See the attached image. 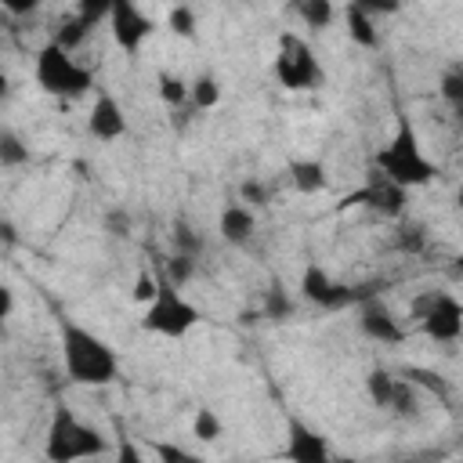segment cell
Returning a JSON list of instances; mask_svg holds the SVG:
<instances>
[{
	"mask_svg": "<svg viewBox=\"0 0 463 463\" xmlns=\"http://www.w3.org/2000/svg\"><path fill=\"white\" fill-rule=\"evenodd\" d=\"M112 456H116L119 463H141V452H137L134 445H119V449H116Z\"/></svg>",
	"mask_w": 463,
	"mask_h": 463,
	"instance_id": "f35d334b",
	"label": "cell"
},
{
	"mask_svg": "<svg viewBox=\"0 0 463 463\" xmlns=\"http://www.w3.org/2000/svg\"><path fill=\"white\" fill-rule=\"evenodd\" d=\"M289 181H293L297 192L315 195V192L326 188L329 174H326V163H322V159H293V163H289Z\"/></svg>",
	"mask_w": 463,
	"mask_h": 463,
	"instance_id": "5bb4252c",
	"label": "cell"
},
{
	"mask_svg": "<svg viewBox=\"0 0 463 463\" xmlns=\"http://www.w3.org/2000/svg\"><path fill=\"white\" fill-rule=\"evenodd\" d=\"M47 459L54 463H69V459H87V456H105L112 452L109 441L90 427L83 423L69 405H54L51 412V423H47V445H43Z\"/></svg>",
	"mask_w": 463,
	"mask_h": 463,
	"instance_id": "3957f363",
	"label": "cell"
},
{
	"mask_svg": "<svg viewBox=\"0 0 463 463\" xmlns=\"http://www.w3.org/2000/svg\"><path fill=\"white\" fill-rule=\"evenodd\" d=\"M29 163V145L11 134V130H0V166H25Z\"/></svg>",
	"mask_w": 463,
	"mask_h": 463,
	"instance_id": "7402d4cb",
	"label": "cell"
},
{
	"mask_svg": "<svg viewBox=\"0 0 463 463\" xmlns=\"http://www.w3.org/2000/svg\"><path fill=\"white\" fill-rule=\"evenodd\" d=\"M376 170L402 184V188H420V184H430L438 177V166L423 156L420 141H416V130L409 119H398L394 127V137L387 141V148L376 152Z\"/></svg>",
	"mask_w": 463,
	"mask_h": 463,
	"instance_id": "7a4b0ae2",
	"label": "cell"
},
{
	"mask_svg": "<svg viewBox=\"0 0 463 463\" xmlns=\"http://www.w3.org/2000/svg\"><path fill=\"white\" fill-rule=\"evenodd\" d=\"M109 4H112V0H76V18L94 29L98 22L109 18Z\"/></svg>",
	"mask_w": 463,
	"mask_h": 463,
	"instance_id": "f546056e",
	"label": "cell"
},
{
	"mask_svg": "<svg viewBox=\"0 0 463 463\" xmlns=\"http://www.w3.org/2000/svg\"><path fill=\"white\" fill-rule=\"evenodd\" d=\"M166 25L181 36V40H192L195 36V11L188 4H174L170 14H166Z\"/></svg>",
	"mask_w": 463,
	"mask_h": 463,
	"instance_id": "d4e9b609",
	"label": "cell"
},
{
	"mask_svg": "<svg viewBox=\"0 0 463 463\" xmlns=\"http://www.w3.org/2000/svg\"><path fill=\"white\" fill-rule=\"evenodd\" d=\"M412 387H423V391H430V394H438V398H449L452 394V387H449V380L441 376V373H434V369H420V365H405V373H402Z\"/></svg>",
	"mask_w": 463,
	"mask_h": 463,
	"instance_id": "e0dca14e",
	"label": "cell"
},
{
	"mask_svg": "<svg viewBox=\"0 0 463 463\" xmlns=\"http://www.w3.org/2000/svg\"><path fill=\"white\" fill-rule=\"evenodd\" d=\"M297 14L307 29H326L333 22V0H297Z\"/></svg>",
	"mask_w": 463,
	"mask_h": 463,
	"instance_id": "ffe728a7",
	"label": "cell"
},
{
	"mask_svg": "<svg viewBox=\"0 0 463 463\" xmlns=\"http://www.w3.org/2000/svg\"><path fill=\"white\" fill-rule=\"evenodd\" d=\"M174 242H177V253H188V257H195L199 250V235H192L188 224H174Z\"/></svg>",
	"mask_w": 463,
	"mask_h": 463,
	"instance_id": "e575fe53",
	"label": "cell"
},
{
	"mask_svg": "<svg viewBox=\"0 0 463 463\" xmlns=\"http://www.w3.org/2000/svg\"><path fill=\"white\" fill-rule=\"evenodd\" d=\"M275 80L286 87V90H311L322 83V65L315 61L311 47L293 36V33H282L279 36V54H275Z\"/></svg>",
	"mask_w": 463,
	"mask_h": 463,
	"instance_id": "8992f818",
	"label": "cell"
},
{
	"mask_svg": "<svg viewBox=\"0 0 463 463\" xmlns=\"http://www.w3.org/2000/svg\"><path fill=\"white\" fill-rule=\"evenodd\" d=\"M188 98H192L199 109H213V105L221 101V87H217L213 76H199V80L188 87Z\"/></svg>",
	"mask_w": 463,
	"mask_h": 463,
	"instance_id": "484cf974",
	"label": "cell"
},
{
	"mask_svg": "<svg viewBox=\"0 0 463 463\" xmlns=\"http://www.w3.org/2000/svg\"><path fill=\"white\" fill-rule=\"evenodd\" d=\"M87 33H90V25H83V22L72 14L69 22H61V25H58V33H54V43H58V47H65V51H76V47L87 40Z\"/></svg>",
	"mask_w": 463,
	"mask_h": 463,
	"instance_id": "cb8c5ba5",
	"label": "cell"
},
{
	"mask_svg": "<svg viewBox=\"0 0 463 463\" xmlns=\"http://www.w3.org/2000/svg\"><path fill=\"white\" fill-rule=\"evenodd\" d=\"M7 90H11V87H7V76L0 72V98H7Z\"/></svg>",
	"mask_w": 463,
	"mask_h": 463,
	"instance_id": "60d3db41",
	"label": "cell"
},
{
	"mask_svg": "<svg viewBox=\"0 0 463 463\" xmlns=\"http://www.w3.org/2000/svg\"><path fill=\"white\" fill-rule=\"evenodd\" d=\"M11 311H14V293L0 282V322H4V318H11Z\"/></svg>",
	"mask_w": 463,
	"mask_h": 463,
	"instance_id": "74e56055",
	"label": "cell"
},
{
	"mask_svg": "<svg viewBox=\"0 0 463 463\" xmlns=\"http://www.w3.org/2000/svg\"><path fill=\"white\" fill-rule=\"evenodd\" d=\"M358 11H365V14H398V7H402V0H351Z\"/></svg>",
	"mask_w": 463,
	"mask_h": 463,
	"instance_id": "836d02e7",
	"label": "cell"
},
{
	"mask_svg": "<svg viewBox=\"0 0 463 463\" xmlns=\"http://www.w3.org/2000/svg\"><path fill=\"white\" fill-rule=\"evenodd\" d=\"M43 0H0V7L4 11H11V14H29V11H36Z\"/></svg>",
	"mask_w": 463,
	"mask_h": 463,
	"instance_id": "8d00e7d4",
	"label": "cell"
},
{
	"mask_svg": "<svg viewBox=\"0 0 463 463\" xmlns=\"http://www.w3.org/2000/svg\"><path fill=\"white\" fill-rule=\"evenodd\" d=\"M253 228H257V221H253V210L250 206H239V203H228L224 210H221V217H217V232H221V239L224 242H246L250 235H253Z\"/></svg>",
	"mask_w": 463,
	"mask_h": 463,
	"instance_id": "4fadbf2b",
	"label": "cell"
},
{
	"mask_svg": "<svg viewBox=\"0 0 463 463\" xmlns=\"http://www.w3.org/2000/svg\"><path fill=\"white\" fill-rule=\"evenodd\" d=\"M36 83L54 98H83L94 87V76H90V69L72 61V51H65L51 40L36 54Z\"/></svg>",
	"mask_w": 463,
	"mask_h": 463,
	"instance_id": "5b68a950",
	"label": "cell"
},
{
	"mask_svg": "<svg viewBox=\"0 0 463 463\" xmlns=\"http://www.w3.org/2000/svg\"><path fill=\"white\" fill-rule=\"evenodd\" d=\"M391 412L398 416H416L420 412V398H416V387L409 380H398L394 376V387H391V402H387Z\"/></svg>",
	"mask_w": 463,
	"mask_h": 463,
	"instance_id": "d6986e66",
	"label": "cell"
},
{
	"mask_svg": "<svg viewBox=\"0 0 463 463\" xmlns=\"http://www.w3.org/2000/svg\"><path fill=\"white\" fill-rule=\"evenodd\" d=\"M159 98L166 105H184L188 101V83L181 76H170V72H159Z\"/></svg>",
	"mask_w": 463,
	"mask_h": 463,
	"instance_id": "83f0119b",
	"label": "cell"
},
{
	"mask_svg": "<svg viewBox=\"0 0 463 463\" xmlns=\"http://www.w3.org/2000/svg\"><path fill=\"white\" fill-rule=\"evenodd\" d=\"M412 315L420 318L423 333L438 344H452L459 340L463 333V307L452 293H427V297H416L412 304Z\"/></svg>",
	"mask_w": 463,
	"mask_h": 463,
	"instance_id": "52a82bcc",
	"label": "cell"
},
{
	"mask_svg": "<svg viewBox=\"0 0 463 463\" xmlns=\"http://www.w3.org/2000/svg\"><path fill=\"white\" fill-rule=\"evenodd\" d=\"M109 29H112V40H116L119 51L137 54L141 43L156 33V22L134 0H112L109 4Z\"/></svg>",
	"mask_w": 463,
	"mask_h": 463,
	"instance_id": "ba28073f",
	"label": "cell"
},
{
	"mask_svg": "<svg viewBox=\"0 0 463 463\" xmlns=\"http://www.w3.org/2000/svg\"><path fill=\"white\" fill-rule=\"evenodd\" d=\"M239 195L250 203V206H268V184H260L257 177H246L239 184Z\"/></svg>",
	"mask_w": 463,
	"mask_h": 463,
	"instance_id": "1f68e13d",
	"label": "cell"
},
{
	"mask_svg": "<svg viewBox=\"0 0 463 463\" xmlns=\"http://www.w3.org/2000/svg\"><path fill=\"white\" fill-rule=\"evenodd\" d=\"M405 192H409V188H402V184L387 181L380 170H373V177H369L358 192H351L340 206H369V210H376V213L398 221V217H405V203H409Z\"/></svg>",
	"mask_w": 463,
	"mask_h": 463,
	"instance_id": "9c48e42d",
	"label": "cell"
},
{
	"mask_svg": "<svg viewBox=\"0 0 463 463\" xmlns=\"http://www.w3.org/2000/svg\"><path fill=\"white\" fill-rule=\"evenodd\" d=\"M347 36H351V40H354L358 47H365V51L380 47L376 18H373V14H365V11H358L354 4H347Z\"/></svg>",
	"mask_w": 463,
	"mask_h": 463,
	"instance_id": "9a60e30c",
	"label": "cell"
},
{
	"mask_svg": "<svg viewBox=\"0 0 463 463\" xmlns=\"http://www.w3.org/2000/svg\"><path fill=\"white\" fill-rule=\"evenodd\" d=\"M391 387H394V376H391L387 369H373V373L365 376V391H369L373 405H380V409H387V402H391Z\"/></svg>",
	"mask_w": 463,
	"mask_h": 463,
	"instance_id": "603a6c76",
	"label": "cell"
},
{
	"mask_svg": "<svg viewBox=\"0 0 463 463\" xmlns=\"http://www.w3.org/2000/svg\"><path fill=\"white\" fill-rule=\"evenodd\" d=\"M192 434H195L199 441H217V438H221V420H217V412L203 405V409L192 416Z\"/></svg>",
	"mask_w": 463,
	"mask_h": 463,
	"instance_id": "4316f807",
	"label": "cell"
},
{
	"mask_svg": "<svg viewBox=\"0 0 463 463\" xmlns=\"http://www.w3.org/2000/svg\"><path fill=\"white\" fill-rule=\"evenodd\" d=\"M438 90H441V98H445L452 109H463V72H459V69H449V72L441 76Z\"/></svg>",
	"mask_w": 463,
	"mask_h": 463,
	"instance_id": "f1b7e54d",
	"label": "cell"
},
{
	"mask_svg": "<svg viewBox=\"0 0 463 463\" xmlns=\"http://www.w3.org/2000/svg\"><path fill=\"white\" fill-rule=\"evenodd\" d=\"M87 130H90V137H98V141H116V137H123V134H127L123 105H119L112 94L101 90V94L94 98L90 112H87Z\"/></svg>",
	"mask_w": 463,
	"mask_h": 463,
	"instance_id": "8fae6325",
	"label": "cell"
},
{
	"mask_svg": "<svg viewBox=\"0 0 463 463\" xmlns=\"http://www.w3.org/2000/svg\"><path fill=\"white\" fill-rule=\"evenodd\" d=\"M195 322H199L195 304H188L166 275H156V297L145 304L141 329L159 333V336H174V340H177V336L192 333V329H195Z\"/></svg>",
	"mask_w": 463,
	"mask_h": 463,
	"instance_id": "277c9868",
	"label": "cell"
},
{
	"mask_svg": "<svg viewBox=\"0 0 463 463\" xmlns=\"http://www.w3.org/2000/svg\"><path fill=\"white\" fill-rule=\"evenodd\" d=\"M358 326H362V333H365L369 340H376V344H402V340H405L402 322L394 318V311H391L376 293H369V297L358 300Z\"/></svg>",
	"mask_w": 463,
	"mask_h": 463,
	"instance_id": "30bf717a",
	"label": "cell"
},
{
	"mask_svg": "<svg viewBox=\"0 0 463 463\" xmlns=\"http://www.w3.org/2000/svg\"><path fill=\"white\" fill-rule=\"evenodd\" d=\"M260 315L271 318V322H286V318L293 315V300H289V293H286L282 286H271V289L264 293V300H260Z\"/></svg>",
	"mask_w": 463,
	"mask_h": 463,
	"instance_id": "44dd1931",
	"label": "cell"
},
{
	"mask_svg": "<svg viewBox=\"0 0 463 463\" xmlns=\"http://www.w3.org/2000/svg\"><path fill=\"white\" fill-rule=\"evenodd\" d=\"M58 344H61L65 376H69L72 383L105 387V383L116 380V373H119L116 351H112L98 333H90L87 326H80V322H72V318H61V326H58Z\"/></svg>",
	"mask_w": 463,
	"mask_h": 463,
	"instance_id": "6da1fadb",
	"label": "cell"
},
{
	"mask_svg": "<svg viewBox=\"0 0 463 463\" xmlns=\"http://www.w3.org/2000/svg\"><path fill=\"white\" fill-rule=\"evenodd\" d=\"M286 456L293 463H326L329 459V445L322 434L307 430L304 423H289V445H286Z\"/></svg>",
	"mask_w": 463,
	"mask_h": 463,
	"instance_id": "7c38bea8",
	"label": "cell"
},
{
	"mask_svg": "<svg viewBox=\"0 0 463 463\" xmlns=\"http://www.w3.org/2000/svg\"><path fill=\"white\" fill-rule=\"evenodd\" d=\"M156 456H159L163 463H195V456H192V452H184L181 445H166V441H159V445H156Z\"/></svg>",
	"mask_w": 463,
	"mask_h": 463,
	"instance_id": "d590c367",
	"label": "cell"
},
{
	"mask_svg": "<svg viewBox=\"0 0 463 463\" xmlns=\"http://www.w3.org/2000/svg\"><path fill=\"white\" fill-rule=\"evenodd\" d=\"M402 221V217H398ZM394 246L402 253H423L427 250V228L420 221H402L398 232H394Z\"/></svg>",
	"mask_w": 463,
	"mask_h": 463,
	"instance_id": "ac0fdd59",
	"label": "cell"
},
{
	"mask_svg": "<svg viewBox=\"0 0 463 463\" xmlns=\"http://www.w3.org/2000/svg\"><path fill=\"white\" fill-rule=\"evenodd\" d=\"M166 279H170L174 286L188 282V279H192V257H188V253H174V257L166 260Z\"/></svg>",
	"mask_w": 463,
	"mask_h": 463,
	"instance_id": "4dcf8cb0",
	"label": "cell"
},
{
	"mask_svg": "<svg viewBox=\"0 0 463 463\" xmlns=\"http://www.w3.org/2000/svg\"><path fill=\"white\" fill-rule=\"evenodd\" d=\"M329 286H333V279L326 275V268H318V264H307V268H304V275H300V293H304V300H311V304L322 307Z\"/></svg>",
	"mask_w": 463,
	"mask_h": 463,
	"instance_id": "2e32d148",
	"label": "cell"
},
{
	"mask_svg": "<svg viewBox=\"0 0 463 463\" xmlns=\"http://www.w3.org/2000/svg\"><path fill=\"white\" fill-rule=\"evenodd\" d=\"M0 242H18V235H14V228H11V221H0Z\"/></svg>",
	"mask_w": 463,
	"mask_h": 463,
	"instance_id": "ab89813d",
	"label": "cell"
},
{
	"mask_svg": "<svg viewBox=\"0 0 463 463\" xmlns=\"http://www.w3.org/2000/svg\"><path fill=\"white\" fill-rule=\"evenodd\" d=\"M130 297H134V304H148V300L156 297V275H152V271H137Z\"/></svg>",
	"mask_w": 463,
	"mask_h": 463,
	"instance_id": "d6a6232c",
	"label": "cell"
}]
</instances>
